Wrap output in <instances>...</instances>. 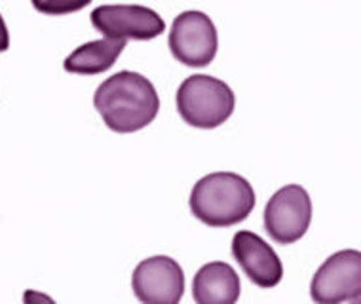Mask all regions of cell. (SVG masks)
Returning a JSON list of instances; mask_svg holds the SVG:
<instances>
[{
  "label": "cell",
  "instance_id": "4",
  "mask_svg": "<svg viewBox=\"0 0 361 304\" xmlns=\"http://www.w3.org/2000/svg\"><path fill=\"white\" fill-rule=\"evenodd\" d=\"M312 223V200L305 186L286 185L268 200L264 229L276 243L289 245L305 236Z\"/></svg>",
  "mask_w": 361,
  "mask_h": 304
},
{
  "label": "cell",
  "instance_id": "13",
  "mask_svg": "<svg viewBox=\"0 0 361 304\" xmlns=\"http://www.w3.org/2000/svg\"><path fill=\"white\" fill-rule=\"evenodd\" d=\"M10 48V32H8L6 21L0 16V51H6Z\"/></svg>",
  "mask_w": 361,
  "mask_h": 304
},
{
  "label": "cell",
  "instance_id": "1",
  "mask_svg": "<svg viewBox=\"0 0 361 304\" xmlns=\"http://www.w3.org/2000/svg\"><path fill=\"white\" fill-rule=\"evenodd\" d=\"M94 105L109 130L135 133L154 122L160 111V97L147 76L120 71L101 82Z\"/></svg>",
  "mask_w": 361,
  "mask_h": 304
},
{
  "label": "cell",
  "instance_id": "7",
  "mask_svg": "<svg viewBox=\"0 0 361 304\" xmlns=\"http://www.w3.org/2000/svg\"><path fill=\"white\" fill-rule=\"evenodd\" d=\"M90 19L103 37L114 40H152L166 31L162 16L141 4H105Z\"/></svg>",
  "mask_w": 361,
  "mask_h": 304
},
{
  "label": "cell",
  "instance_id": "15",
  "mask_svg": "<svg viewBox=\"0 0 361 304\" xmlns=\"http://www.w3.org/2000/svg\"><path fill=\"white\" fill-rule=\"evenodd\" d=\"M355 303H361V295L357 298H355Z\"/></svg>",
  "mask_w": 361,
  "mask_h": 304
},
{
  "label": "cell",
  "instance_id": "6",
  "mask_svg": "<svg viewBox=\"0 0 361 304\" xmlns=\"http://www.w3.org/2000/svg\"><path fill=\"white\" fill-rule=\"evenodd\" d=\"M361 295V251H336L314 274L310 297L319 304L355 303Z\"/></svg>",
  "mask_w": 361,
  "mask_h": 304
},
{
  "label": "cell",
  "instance_id": "3",
  "mask_svg": "<svg viewBox=\"0 0 361 304\" xmlns=\"http://www.w3.org/2000/svg\"><path fill=\"white\" fill-rule=\"evenodd\" d=\"M177 112L188 126L213 130L231 118L236 97L226 82L215 76L192 75L177 90Z\"/></svg>",
  "mask_w": 361,
  "mask_h": 304
},
{
  "label": "cell",
  "instance_id": "9",
  "mask_svg": "<svg viewBox=\"0 0 361 304\" xmlns=\"http://www.w3.org/2000/svg\"><path fill=\"white\" fill-rule=\"evenodd\" d=\"M232 255L243 274L262 289L276 287L283 278V265L270 243L250 230H240L232 238Z\"/></svg>",
  "mask_w": 361,
  "mask_h": 304
},
{
  "label": "cell",
  "instance_id": "11",
  "mask_svg": "<svg viewBox=\"0 0 361 304\" xmlns=\"http://www.w3.org/2000/svg\"><path fill=\"white\" fill-rule=\"evenodd\" d=\"M124 48L126 40L99 38L94 42L82 44L75 51H71L67 59L63 61V67L73 75H101L116 63Z\"/></svg>",
  "mask_w": 361,
  "mask_h": 304
},
{
  "label": "cell",
  "instance_id": "2",
  "mask_svg": "<svg viewBox=\"0 0 361 304\" xmlns=\"http://www.w3.org/2000/svg\"><path fill=\"white\" fill-rule=\"evenodd\" d=\"M255 190L250 181L232 171H215L202 177L188 200L194 217L213 229L242 223L255 209Z\"/></svg>",
  "mask_w": 361,
  "mask_h": 304
},
{
  "label": "cell",
  "instance_id": "14",
  "mask_svg": "<svg viewBox=\"0 0 361 304\" xmlns=\"http://www.w3.org/2000/svg\"><path fill=\"white\" fill-rule=\"evenodd\" d=\"M25 300H48V303H51L50 297H44V295H38V293H25Z\"/></svg>",
  "mask_w": 361,
  "mask_h": 304
},
{
  "label": "cell",
  "instance_id": "5",
  "mask_svg": "<svg viewBox=\"0 0 361 304\" xmlns=\"http://www.w3.org/2000/svg\"><path fill=\"white\" fill-rule=\"evenodd\" d=\"M169 50L187 67L209 65L219 50L217 27L212 18L198 10L179 13L169 31Z\"/></svg>",
  "mask_w": 361,
  "mask_h": 304
},
{
  "label": "cell",
  "instance_id": "8",
  "mask_svg": "<svg viewBox=\"0 0 361 304\" xmlns=\"http://www.w3.org/2000/svg\"><path fill=\"white\" fill-rule=\"evenodd\" d=\"M131 289L141 303L177 304L185 293V274L175 259L156 255L135 267Z\"/></svg>",
  "mask_w": 361,
  "mask_h": 304
},
{
  "label": "cell",
  "instance_id": "12",
  "mask_svg": "<svg viewBox=\"0 0 361 304\" xmlns=\"http://www.w3.org/2000/svg\"><path fill=\"white\" fill-rule=\"evenodd\" d=\"M35 10L44 16H69L80 12L92 0H31Z\"/></svg>",
  "mask_w": 361,
  "mask_h": 304
},
{
  "label": "cell",
  "instance_id": "10",
  "mask_svg": "<svg viewBox=\"0 0 361 304\" xmlns=\"http://www.w3.org/2000/svg\"><path fill=\"white\" fill-rule=\"evenodd\" d=\"M240 276L228 262H207L192 279V298L198 304H232L240 298Z\"/></svg>",
  "mask_w": 361,
  "mask_h": 304
}]
</instances>
